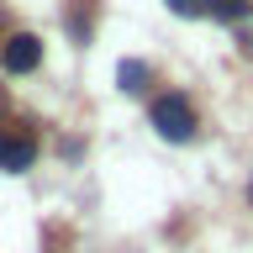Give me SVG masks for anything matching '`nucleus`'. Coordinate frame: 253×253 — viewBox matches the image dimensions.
I'll list each match as a JSON object with an SVG mask.
<instances>
[{
  "instance_id": "nucleus-1",
  "label": "nucleus",
  "mask_w": 253,
  "mask_h": 253,
  "mask_svg": "<svg viewBox=\"0 0 253 253\" xmlns=\"http://www.w3.org/2000/svg\"><path fill=\"white\" fill-rule=\"evenodd\" d=\"M153 126H158V137H169V142H190L195 137V111H190L185 95H158L153 100Z\"/></svg>"
},
{
  "instance_id": "nucleus-2",
  "label": "nucleus",
  "mask_w": 253,
  "mask_h": 253,
  "mask_svg": "<svg viewBox=\"0 0 253 253\" xmlns=\"http://www.w3.org/2000/svg\"><path fill=\"white\" fill-rule=\"evenodd\" d=\"M0 63H5L11 74H32V69L42 63V37H32V32H16L11 42L0 47Z\"/></svg>"
},
{
  "instance_id": "nucleus-3",
  "label": "nucleus",
  "mask_w": 253,
  "mask_h": 253,
  "mask_svg": "<svg viewBox=\"0 0 253 253\" xmlns=\"http://www.w3.org/2000/svg\"><path fill=\"white\" fill-rule=\"evenodd\" d=\"M32 158H37V137L32 132H0V169L5 174L32 169Z\"/></svg>"
},
{
  "instance_id": "nucleus-4",
  "label": "nucleus",
  "mask_w": 253,
  "mask_h": 253,
  "mask_svg": "<svg viewBox=\"0 0 253 253\" xmlns=\"http://www.w3.org/2000/svg\"><path fill=\"white\" fill-rule=\"evenodd\" d=\"M116 84H122L126 95H142V90H148V63H142V58H126L122 69H116Z\"/></svg>"
},
{
  "instance_id": "nucleus-5",
  "label": "nucleus",
  "mask_w": 253,
  "mask_h": 253,
  "mask_svg": "<svg viewBox=\"0 0 253 253\" xmlns=\"http://www.w3.org/2000/svg\"><path fill=\"white\" fill-rule=\"evenodd\" d=\"M206 16L211 21H243V16H253V0H206Z\"/></svg>"
},
{
  "instance_id": "nucleus-6",
  "label": "nucleus",
  "mask_w": 253,
  "mask_h": 253,
  "mask_svg": "<svg viewBox=\"0 0 253 253\" xmlns=\"http://www.w3.org/2000/svg\"><path fill=\"white\" fill-rule=\"evenodd\" d=\"M174 16H206V0H169Z\"/></svg>"
},
{
  "instance_id": "nucleus-7",
  "label": "nucleus",
  "mask_w": 253,
  "mask_h": 253,
  "mask_svg": "<svg viewBox=\"0 0 253 253\" xmlns=\"http://www.w3.org/2000/svg\"><path fill=\"white\" fill-rule=\"evenodd\" d=\"M0 116H5V90H0Z\"/></svg>"
},
{
  "instance_id": "nucleus-8",
  "label": "nucleus",
  "mask_w": 253,
  "mask_h": 253,
  "mask_svg": "<svg viewBox=\"0 0 253 253\" xmlns=\"http://www.w3.org/2000/svg\"><path fill=\"white\" fill-rule=\"evenodd\" d=\"M248 195H253V190H248Z\"/></svg>"
}]
</instances>
